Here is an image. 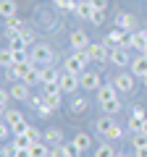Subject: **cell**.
<instances>
[{
  "instance_id": "cell-5",
  "label": "cell",
  "mask_w": 147,
  "mask_h": 157,
  "mask_svg": "<svg viewBox=\"0 0 147 157\" xmlns=\"http://www.w3.org/2000/svg\"><path fill=\"white\" fill-rule=\"evenodd\" d=\"M71 47L76 52H87L92 47L89 37H87V32H81V29H76V32H71Z\"/></svg>"
},
{
  "instance_id": "cell-38",
  "label": "cell",
  "mask_w": 147,
  "mask_h": 157,
  "mask_svg": "<svg viewBox=\"0 0 147 157\" xmlns=\"http://www.w3.org/2000/svg\"><path fill=\"white\" fill-rule=\"evenodd\" d=\"M92 24H95V26H102V24H105V11H95L92 13V18H89Z\"/></svg>"
},
{
  "instance_id": "cell-35",
  "label": "cell",
  "mask_w": 147,
  "mask_h": 157,
  "mask_svg": "<svg viewBox=\"0 0 147 157\" xmlns=\"http://www.w3.org/2000/svg\"><path fill=\"white\" fill-rule=\"evenodd\" d=\"M11 128H13V136H24V134L29 131V123H26V121H21V123L11 126Z\"/></svg>"
},
{
  "instance_id": "cell-19",
  "label": "cell",
  "mask_w": 147,
  "mask_h": 157,
  "mask_svg": "<svg viewBox=\"0 0 147 157\" xmlns=\"http://www.w3.org/2000/svg\"><path fill=\"white\" fill-rule=\"evenodd\" d=\"M24 84L26 86H34V84H42V68H37V66H32V71L24 76Z\"/></svg>"
},
{
  "instance_id": "cell-41",
  "label": "cell",
  "mask_w": 147,
  "mask_h": 157,
  "mask_svg": "<svg viewBox=\"0 0 147 157\" xmlns=\"http://www.w3.org/2000/svg\"><path fill=\"white\" fill-rule=\"evenodd\" d=\"M11 134H13L11 123H3V126H0V139H3V141H6V139H8V136H11Z\"/></svg>"
},
{
  "instance_id": "cell-10",
  "label": "cell",
  "mask_w": 147,
  "mask_h": 157,
  "mask_svg": "<svg viewBox=\"0 0 147 157\" xmlns=\"http://www.w3.org/2000/svg\"><path fill=\"white\" fill-rule=\"evenodd\" d=\"M29 89H32V86H26L24 81H13V86H11L8 92H11V97H13V100L24 102V100H29V97H32V92H29Z\"/></svg>"
},
{
  "instance_id": "cell-16",
  "label": "cell",
  "mask_w": 147,
  "mask_h": 157,
  "mask_svg": "<svg viewBox=\"0 0 147 157\" xmlns=\"http://www.w3.org/2000/svg\"><path fill=\"white\" fill-rule=\"evenodd\" d=\"M8 37V47H11L13 52H21V50H26V39L21 37V34H6Z\"/></svg>"
},
{
  "instance_id": "cell-8",
  "label": "cell",
  "mask_w": 147,
  "mask_h": 157,
  "mask_svg": "<svg viewBox=\"0 0 147 157\" xmlns=\"http://www.w3.org/2000/svg\"><path fill=\"white\" fill-rule=\"evenodd\" d=\"M134 73H118V76H113V86L118 92H124V94H129L131 89H134Z\"/></svg>"
},
{
  "instance_id": "cell-49",
  "label": "cell",
  "mask_w": 147,
  "mask_h": 157,
  "mask_svg": "<svg viewBox=\"0 0 147 157\" xmlns=\"http://www.w3.org/2000/svg\"><path fill=\"white\" fill-rule=\"evenodd\" d=\"M142 81H145V86H147V76H145V78H142Z\"/></svg>"
},
{
  "instance_id": "cell-23",
  "label": "cell",
  "mask_w": 147,
  "mask_h": 157,
  "mask_svg": "<svg viewBox=\"0 0 147 157\" xmlns=\"http://www.w3.org/2000/svg\"><path fill=\"white\" fill-rule=\"evenodd\" d=\"M45 141L47 144H63V134H61V128H47L45 131Z\"/></svg>"
},
{
  "instance_id": "cell-47",
  "label": "cell",
  "mask_w": 147,
  "mask_h": 157,
  "mask_svg": "<svg viewBox=\"0 0 147 157\" xmlns=\"http://www.w3.org/2000/svg\"><path fill=\"white\" fill-rule=\"evenodd\" d=\"M142 134H147V121H145V128H142Z\"/></svg>"
},
{
  "instance_id": "cell-48",
  "label": "cell",
  "mask_w": 147,
  "mask_h": 157,
  "mask_svg": "<svg viewBox=\"0 0 147 157\" xmlns=\"http://www.w3.org/2000/svg\"><path fill=\"white\" fill-rule=\"evenodd\" d=\"M116 157H129V155H124V152H118V155H116Z\"/></svg>"
},
{
  "instance_id": "cell-7",
  "label": "cell",
  "mask_w": 147,
  "mask_h": 157,
  "mask_svg": "<svg viewBox=\"0 0 147 157\" xmlns=\"http://www.w3.org/2000/svg\"><path fill=\"white\" fill-rule=\"evenodd\" d=\"M134 60V58H129V47H110V63L118 68L129 66V63Z\"/></svg>"
},
{
  "instance_id": "cell-25",
  "label": "cell",
  "mask_w": 147,
  "mask_h": 157,
  "mask_svg": "<svg viewBox=\"0 0 147 157\" xmlns=\"http://www.w3.org/2000/svg\"><path fill=\"white\" fill-rule=\"evenodd\" d=\"M116 92H118V89H116L113 84H110V86H100V89H97V102L113 100V97H116Z\"/></svg>"
},
{
  "instance_id": "cell-39",
  "label": "cell",
  "mask_w": 147,
  "mask_h": 157,
  "mask_svg": "<svg viewBox=\"0 0 147 157\" xmlns=\"http://www.w3.org/2000/svg\"><path fill=\"white\" fill-rule=\"evenodd\" d=\"M13 97H11V92H0V110L6 113L8 110V102H11Z\"/></svg>"
},
{
  "instance_id": "cell-43",
  "label": "cell",
  "mask_w": 147,
  "mask_h": 157,
  "mask_svg": "<svg viewBox=\"0 0 147 157\" xmlns=\"http://www.w3.org/2000/svg\"><path fill=\"white\" fill-rule=\"evenodd\" d=\"M37 115H40V118H50V115H53V107H50V105H42L40 110H37Z\"/></svg>"
},
{
  "instance_id": "cell-32",
  "label": "cell",
  "mask_w": 147,
  "mask_h": 157,
  "mask_svg": "<svg viewBox=\"0 0 147 157\" xmlns=\"http://www.w3.org/2000/svg\"><path fill=\"white\" fill-rule=\"evenodd\" d=\"M142 128H145V121H139V118L131 115L129 118V131H131V134H142Z\"/></svg>"
},
{
  "instance_id": "cell-14",
  "label": "cell",
  "mask_w": 147,
  "mask_h": 157,
  "mask_svg": "<svg viewBox=\"0 0 147 157\" xmlns=\"http://www.w3.org/2000/svg\"><path fill=\"white\" fill-rule=\"evenodd\" d=\"M113 123H116L113 115H100L95 121V128H97V134H100V136H108V131L113 128Z\"/></svg>"
},
{
  "instance_id": "cell-45",
  "label": "cell",
  "mask_w": 147,
  "mask_h": 157,
  "mask_svg": "<svg viewBox=\"0 0 147 157\" xmlns=\"http://www.w3.org/2000/svg\"><path fill=\"white\" fill-rule=\"evenodd\" d=\"M53 3H55L61 11H68V3H71V0H53Z\"/></svg>"
},
{
  "instance_id": "cell-21",
  "label": "cell",
  "mask_w": 147,
  "mask_h": 157,
  "mask_svg": "<svg viewBox=\"0 0 147 157\" xmlns=\"http://www.w3.org/2000/svg\"><path fill=\"white\" fill-rule=\"evenodd\" d=\"M87 107H89V100H87V97L76 94L71 100V113H76V115H79V113H87Z\"/></svg>"
},
{
  "instance_id": "cell-27",
  "label": "cell",
  "mask_w": 147,
  "mask_h": 157,
  "mask_svg": "<svg viewBox=\"0 0 147 157\" xmlns=\"http://www.w3.org/2000/svg\"><path fill=\"white\" fill-rule=\"evenodd\" d=\"M95 157H116V152H113V147H110V141H102V144L95 149Z\"/></svg>"
},
{
  "instance_id": "cell-46",
  "label": "cell",
  "mask_w": 147,
  "mask_h": 157,
  "mask_svg": "<svg viewBox=\"0 0 147 157\" xmlns=\"http://www.w3.org/2000/svg\"><path fill=\"white\" fill-rule=\"evenodd\" d=\"M134 157H147V147H139V149H137V155Z\"/></svg>"
},
{
  "instance_id": "cell-12",
  "label": "cell",
  "mask_w": 147,
  "mask_h": 157,
  "mask_svg": "<svg viewBox=\"0 0 147 157\" xmlns=\"http://www.w3.org/2000/svg\"><path fill=\"white\" fill-rule=\"evenodd\" d=\"M24 32H26V24H24L18 16L6 18V34H24Z\"/></svg>"
},
{
  "instance_id": "cell-9",
  "label": "cell",
  "mask_w": 147,
  "mask_h": 157,
  "mask_svg": "<svg viewBox=\"0 0 147 157\" xmlns=\"http://www.w3.org/2000/svg\"><path fill=\"white\" fill-rule=\"evenodd\" d=\"M87 55H89V60H97V63L110 60V47H105V45L100 42V45H92L89 50H87Z\"/></svg>"
},
{
  "instance_id": "cell-18",
  "label": "cell",
  "mask_w": 147,
  "mask_h": 157,
  "mask_svg": "<svg viewBox=\"0 0 147 157\" xmlns=\"http://www.w3.org/2000/svg\"><path fill=\"white\" fill-rule=\"evenodd\" d=\"M129 47H137V50L145 52L147 50V32H131V45Z\"/></svg>"
},
{
  "instance_id": "cell-26",
  "label": "cell",
  "mask_w": 147,
  "mask_h": 157,
  "mask_svg": "<svg viewBox=\"0 0 147 157\" xmlns=\"http://www.w3.org/2000/svg\"><path fill=\"white\" fill-rule=\"evenodd\" d=\"M92 13H95V8H92V3H89V0H79L76 16H81V18H92Z\"/></svg>"
},
{
  "instance_id": "cell-42",
  "label": "cell",
  "mask_w": 147,
  "mask_h": 157,
  "mask_svg": "<svg viewBox=\"0 0 147 157\" xmlns=\"http://www.w3.org/2000/svg\"><path fill=\"white\" fill-rule=\"evenodd\" d=\"M95 11H108V0H89Z\"/></svg>"
},
{
  "instance_id": "cell-44",
  "label": "cell",
  "mask_w": 147,
  "mask_h": 157,
  "mask_svg": "<svg viewBox=\"0 0 147 157\" xmlns=\"http://www.w3.org/2000/svg\"><path fill=\"white\" fill-rule=\"evenodd\" d=\"M134 118H139V121H147V110L145 107H134V113H131Z\"/></svg>"
},
{
  "instance_id": "cell-30",
  "label": "cell",
  "mask_w": 147,
  "mask_h": 157,
  "mask_svg": "<svg viewBox=\"0 0 147 157\" xmlns=\"http://www.w3.org/2000/svg\"><path fill=\"white\" fill-rule=\"evenodd\" d=\"M11 144H13V147H16V149H29V147H32V144H34V141H32V139H29V136H26V134H24V136H13V141H11Z\"/></svg>"
},
{
  "instance_id": "cell-1",
  "label": "cell",
  "mask_w": 147,
  "mask_h": 157,
  "mask_svg": "<svg viewBox=\"0 0 147 157\" xmlns=\"http://www.w3.org/2000/svg\"><path fill=\"white\" fill-rule=\"evenodd\" d=\"M102 45L105 47H129L131 45V32H124V29H110L108 37L102 39Z\"/></svg>"
},
{
  "instance_id": "cell-3",
  "label": "cell",
  "mask_w": 147,
  "mask_h": 157,
  "mask_svg": "<svg viewBox=\"0 0 147 157\" xmlns=\"http://www.w3.org/2000/svg\"><path fill=\"white\" fill-rule=\"evenodd\" d=\"M58 84H61V92H63V94H74V92L81 86V76L63 71V73H61V78H58Z\"/></svg>"
},
{
  "instance_id": "cell-34",
  "label": "cell",
  "mask_w": 147,
  "mask_h": 157,
  "mask_svg": "<svg viewBox=\"0 0 147 157\" xmlns=\"http://www.w3.org/2000/svg\"><path fill=\"white\" fill-rule=\"evenodd\" d=\"M26 105H29V107H34V110H40V107L45 105V94H42V97L32 94V97H29V100H26Z\"/></svg>"
},
{
  "instance_id": "cell-31",
  "label": "cell",
  "mask_w": 147,
  "mask_h": 157,
  "mask_svg": "<svg viewBox=\"0 0 147 157\" xmlns=\"http://www.w3.org/2000/svg\"><path fill=\"white\" fill-rule=\"evenodd\" d=\"M3 115H6V123H11V126H16V123H21V121H24V115L18 110H6Z\"/></svg>"
},
{
  "instance_id": "cell-4",
  "label": "cell",
  "mask_w": 147,
  "mask_h": 157,
  "mask_svg": "<svg viewBox=\"0 0 147 157\" xmlns=\"http://www.w3.org/2000/svg\"><path fill=\"white\" fill-rule=\"evenodd\" d=\"M29 55H32L34 66H37V63H42V66H53V60H55V58H53V50L47 45H34Z\"/></svg>"
},
{
  "instance_id": "cell-6",
  "label": "cell",
  "mask_w": 147,
  "mask_h": 157,
  "mask_svg": "<svg viewBox=\"0 0 147 157\" xmlns=\"http://www.w3.org/2000/svg\"><path fill=\"white\" fill-rule=\"evenodd\" d=\"M81 86H84L87 92H97L102 86V76L97 71H84L81 73Z\"/></svg>"
},
{
  "instance_id": "cell-33",
  "label": "cell",
  "mask_w": 147,
  "mask_h": 157,
  "mask_svg": "<svg viewBox=\"0 0 147 157\" xmlns=\"http://www.w3.org/2000/svg\"><path fill=\"white\" fill-rule=\"evenodd\" d=\"M121 136H124V128H121L118 123H113V128L108 131V136H105V139H108V141H118Z\"/></svg>"
},
{
  "instance_id": "cell-22",
  "label": "cell",
  "mask_w": 147,
  "mask_h": 157,
  "mask_svg": "<svg viewBox=\"0 0 147 157\" xmlns=\"http://www.w3.org/2000/svg\"><path fill=\"white\" fill-rule=\"evenodd\" d=\"M0 13H3V18H13L16 16V0H3L0 3Z\"/></svg>"
},
{
  "instance_id": "cell-29",
  "label": "cell",
  "mask_w": 147,
  "mask_h": 157,
  "mask_svg": "<svg viewBox=\"0 0 147 157\" xmlns=\"http://www.w3.org/2000/svg\"><path fill=\"white\" fill-rule=\"evenodd\" d=\"M13 58H16V52H13L11 47H6V50L0 52V63H3V68H11L13 66Z\"/></svg>"
},
{
  "instance_id": "cell-2",
  "label": "cell",
  "mask_w": 147,
  "mask_h": 157,
  "mask_svg": "<svg viewBox=\"0 0 147 157\" xmlns=\"http://www.w3.org/2000/svg\"><path fill=\"white\" fill-rule=\"evenodd\" d=\"M87 60H89V55H87V52H74V55L66 58V71L81 76V73L87 71Z\"/></svg>"
},
{
  "instance_id": "cell-17",
  "label": "cell",
  "mask_w": 147,
  "mask_h": 157,
  "mask_svg": "<svg viewBox=\"0 0 147 157\" xmlns=\"http://www.w3.org/2000/svg\"><path fill=\"white\" fill-rule=\"evenodd\" d=\"M100 107H102V113H105V115H116V113H121V100H118V97L105 100V102H100Z\"/></svg>"
},
{
  "instance_id": "cell-13",
  "label": "cell",
  "mask_w": 147,
  "mask_h": 157,
  "mask_svg": "<svg viewBox=\"0 0 147 157\" xmlns=\"http://www.w3.org/2000/svg\"><path fill=\"white\" fill-rule=\"evenodd\" d=\"M131 73H134L137 78H145L147 76V55H139L131 60Z\"/></svg>"
},
{
  "instance_id": "cell-28",
  "label": "cell",
  "mask_w": 147,
  "mask_h": 157,
  "mask_svg": "<svg viewBox=\"0 0 147 157\" xmlns=\"http://www.w3.org/2000/svg\"><path fill=\"white\" fill-rule=\"evenodd\" d=\"M63 102V92H55V94H45V105H50L53 110H58Z\"/></svg>"
},
{
  "instance_id": "cell-11",
  "label": "cell",
  "mask_w": 147,
  "mask_h": 157,
  "mask_svg": "<svg viewBox=\"0 0 147 157\" xmlns=\"http://www.w3.org/2000/svg\"><path fill=\"white\" fill-rule=\"evenodd\" d=\"M116 26L124 29V32H137V18L131 16V13H121V16L116 18Z\"/></svg>"
},
{
  "instance_id": "cell-20",
  "label": "cell",
  "mask_w": 147,
  "mask_h": 157,
  "mask_svg": "<svg viewBox=\"0 0 147 157\" xmlns=\"http://www.w3.org/2000/svg\"><path fill=\"white\" fill-rule=\"evenodd\" d=\"M29 155L32 157H50V147H47L45 141H34V144L29 147Z\"/></svg>"
},
{
  "instance_id": "cell-40",
  "label": "cell",
  "mask_w": 147,
  "mask_h": 157,
  "mask_svg": "<svg viewBox=\"0 0 147 157\" xmlns=\"http://www.w3.org/2000/svg\"><path fill=\"white\" fill-rule=\"evenodd\" d=\"M50 157H66V144H55V147H50Z\"/></svg>"
},
{
  "instance_id": "cell-36",
  "label": "cell",
  "mask_w": 147,
  "mask_h": 157,
  "mask_svg": "<svg viewBox=\"0 0 147 157\" xmlns=\"http://www.w3.org/2000/svg\"><path fill=\"white\" fill-rule=\"evenodd\" d=\"M131 144H134V149H139V147H147V134H134Z\"/></svg>"
},
{
  "instance_id": "cell-37",
  "label": "cell",
  "mask_w": 147,
  "mask_h": 157,
  "mask_svg": "<svg viewBox=\"0 0 147 157\" xmlns=\"http://www.w3.org/2000/svg\"><path fill=\"white\" fill-rule=\"evenodd\" d=\"M26 136H29V139H32V141H45V134H40V131L34 128V126H29Z\"/></svg>"
},
{
  "instance_id": "cell-15",
  "label": "cell",
  "mask_w": 147,
  "mask_h": 157,
  "mask_svg": "<svg viewBox=\"0 0 147 157\" xmlns=\"http://www.w3.org/2000/svg\"><path fill=\"white\" fill-rule=\"evenodd\" d=\"M71 144L76 147V149H79V152H87V149H89V147H92V136L81 131V134H76V136H74V141H71Z\"/></svg>"
},
{
  "instance_id": "cell-24",
  "label": "cell",
  "mask_w": 147,
  "mask_h": 157,
  "mask_svg": "<svg viewBox=\"0 0 147 157\" xmlns=\"http://www.w3.org/2000/svg\"><path fill=\"white\" fill-rule=\"evenodd\" d=\"M58 78H61V73L53 66H42V84H50V81H58Z\"/></svg>"
}]
</instances>
